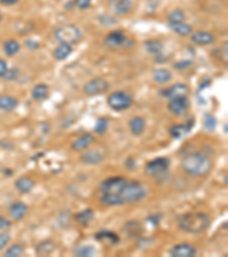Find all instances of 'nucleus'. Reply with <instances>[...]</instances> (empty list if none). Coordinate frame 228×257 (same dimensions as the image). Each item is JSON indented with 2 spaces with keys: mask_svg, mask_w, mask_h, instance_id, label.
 <instances>
[{
  "mask_svg": "<svg viewBox=\"0 0 228 257\" xmlns=\"http://www.w3.org/2000/svg\"><path fill=\"white\" fill-rule=\"evenodd\" d=\"M190 106V101L189 96H179V98L170 99L167 105L169 112L176 115V117H183L184 114H186Z\"/></svg>",
  "mask_w": 228,
  "mask_h": 257,
  "instance_id": "10",
  "label": "nucleus"
},
{
  "mask_svg": "<svg viewBox=\"0 0 228 257\" xmlns=\"http://www.w3.org/2000/svg\"><path fill=\"white\" fill-rule=\"evenodd\" d=\"M7 70H8V64H7V62L5 59L0 57V78H3L5 76Z\"/></svg>",
  "mask_w": 228,
  "mask_h": 257,
  "instance_id": "44",
  "label": "nucleus"
},
{
  "mask_svg": "<svg viewBox=\"0 0 228 257\" xmlns=\"http://www.w3.org/2000/svg\"><path fill=\"white\" fill-rule=\"evenodd\" d=\"M14 185H15V189L20 193H29L36 186V182L29 176H21L15 181Z\"/></svg>",
  "mask_w": 228,
  "mask_h": 257,
  "instance_id": "23",
  "label": "nucleus"
},
{
  "mask_svg": "<svg viewBox=\"0 0 228 257\" xmlns=\"http://www.w3.org/2000/svg\"><path fill=\"white\" fill-rule=\"evenodd\" d=\"M104 45L110 50H130L134 47L135 43L127 37L126 33L121 30H114L104 38Z\"/></svg>",
  "mask_w": 228,
  "mask_h": 257,
  "instance_id": "5",
  "label": "nucleus"
},
{
  "mask_svg": "<svg viewBox=\"0 0 228 257\" xmlns=\"http://www.w3.org/2000/svg\"><path fill=\"white\" fill-rule=\"evenodd\" d=\"M179 229L186 233L200 234L207 231L210 226V217L202 211H190L178 218Z\"/></svg>",
  "mask_w": 228,
  "mask_h": 257,
  "instance_id": "2",
  "label": "nucleus"
},
{
  "mask_svg": "<svg viewBox=\"0 0 228 257\" xmlns=\"http://www.w3.org/2000/svg\"><path fill=\"white\" fill-rule=\"evenodd\" d=\"M193 61H190V59H183V61H179V62H176L174 64V68L176 70H185L187 68H190V66L193 65Z\"/></svg>",
  "mask_w": 228,
  "mask_h": 257,
  "instance_id": "39",
  "label": "nucleus"
},
{
  "mask_svg": "<svg viewBox=\"0 0 228 257\" xmlns=\"http://www.w3.org/2000/svg\"><path fill=\"white\" fill-rule=\"evenodd\" d=\"M55 40L58 44L65 45H76L81 42L82 39V31L75 24H66L57 28L54 32Z\"/></svg>",
  "mask_w": 228,
  "mask_h": 257,
  "instance_id": "4",
  "label": "nucleus"
},
{
  "mask_svg": "<svg viewBox=\"0 0 228 257\" xmlns=\"http://www.w3.org/2000/svg\"><path fill=\"white\" fill-rule=\"evenodd\" d=\"M180 166L190 177H204L213 169V161L207 154L197 151L184 155Z\"/></svg>",
  "mask_w": 228,
  "mask_h": 257,
  "instance_id": "1",
  "label": "nucleus"
},
{
  "mask_svg": "<svg viewBox=\"0 0 228 257\" xmlns=\"http://www.w3.org/2000/svg\"><path fill=\"white\" fill-rule=\"evenodd\" d=\"M110 88H111V85H110L108 80L102 77H96L88 80L87 83L83 85L82 92L83 94L87 96H97L109 92Z\"/></svg>",
  "mask_w": 228,
  "mask_h": 257,
  "instance_id": "9",
  "label": "nucleus"
},
{
  "mask_svg": "<svg viewBox=\"0 0 228 257\" xmlns=\"http://www.w3.org/2000/svg\"><path fill=\"white\" fill-rule=\"evenodd\" d=\"M29 213V207L24 203H21V201H17V203H14L10 205L8 214L9 217L13 219V221H21L22 218H24L27 214Z\"/></svg>",
  "mask_w": 228,
  "mask_h": 257,
  "instance_id": "19",
  "label": "nucleus"
},
{
  "mask_svg": "<svg viewBox=\"0 0 228 257\" xmlns=\"http://www.w3.org/2000/svg\"><path fill=\"white\" fill-rule=\"evenodd\" d=\"M160 218H161L160 215H152V216H151V217H149L147 219H149V222L152 223L153 226H156L160 223V221H161Z\"/></svg>",
  "mask_w": 228,
  "mask_h": 257,
  "instance_id": "46",
  "label": "nucleus"
},
{
  "mask_svg": "<svg viewBox=\"0 0 228 257\" xmlns=\"http://www.w3.org/2000/svg\"><path fill=\"white\" fill-rule=\"evenodd\" d=\"M1 21H2V13L0 12V22H1Z\"/></svg>",
  "mask_w": 228,
  "mask_h": 257,
  "instance_id": "49",
  "label": "nucleus"
},
{
  "mask_svg": "<svg viewBox=\"0 0 228 257\" xmlns=\"http://www.w3.org/2000/svg\"><path fill=\"white\" fill-rule=\"evenodd\" d=\"M220 57H222V61L227 64L228 62V44L227 42L224 43L222 45V48H220Z\"/></svg>",
  "mask_w": 228,
  "mask_h": 257,
  "instance_id": "42",
  "label": "nucleus"
},
{
  "mask_svg": "<svg viewBox=\"0 0 228 257\" xmlns=\"http://www.w3.org/2000/svg\"><path fill=\"white\" fill-rule=\"evenodd\" d=\"M120 197L123 201V205L139 204L145 200V198L147 197V190L141 182L127 181V183L124 185Z\"/></svg>",
  "mask_w": 228,
  "mask_h": 257,
  "instance_id": "3",
  "label": "nucleus"
},
{
  "mask_svg": "<svg viewBox=\"0 0 228 257\" xmlns=\"http://www.w3.org/2000/svg\"><path fill=\"white\" fill-rule=\"evenodd\" d=\"M24 246L22 244H14L5 251L3 256L6 257H20L24 254Z\"/></svg>",
  "mask_w": 228,
  "mask_h": 257,
  "instance_id": "33",
  "label": "nucleus"
},
{
  "mask_svg": "<svg viewBox=\"0 0 228 257\" xmlns=\"http://www.w3.org/2000/svg\"><path fill=\"white\" fill-rule=\"evenodd\" d=\"M10 226H12V222L0 215V231H7Z\"/></svg>",
  "mask_w": 228,
  "mask_h": 257,
  "instance_id": "43",
  "label": "nucleus"
},
{
  "mask_svg": "<svg viewBox=\"0 0 228 257\" xmlns=\"http://www.w3.org/2000/svg\"><path fill=\"white\" fill-rule=\"evenodd\" d=\"M55 249H56V244H55V241L48 239V240H43L40 244L37 245L36 253L37 255L39 256H48L50 254H53Z\"/></svg>",
  "mask_w": 228,
  "mask_h": 257,
  "instance_id": "29",
  "label": "nucleus"
},
{
  "mask_svg": "<svg viewBox=\"0 0 228 257\" xmlns=\"http://www.w3.org/2000/svg\"><path fill=\"white\" fill-rule=\"evenodd\" d=\"M95 239L98 241H105V243H109L110 245H116L119 244L120 241V238L115 232L105 229L98 231V232L95 234Z\"/></svg>",
  "mask_w": 228,
  "mask_h": 257,
  "instance_id": "27",
  "label": "nucleus"
},
{
  "mask_svg": "<svg viewBox=\"0 0 228 257\" xmlns=\"http://www.w3.org/2000/svg\"><path fill=\"white\" fill-rule=\"evenodd\" d=\"M73 1H75L76 7H78L80 10H86L91 6L93 0H73Z\"/></svg>",
  "mask_w": 228,
  "mask_h": 257,
  "instance_id": "41",
  "label": "nucleus"
},
{
  "mask_svg": "<svg viewBox=\"0 0 228 257\" xmlns=\"http://www.w3.org/2000/svg\"><path fill=\"white\" fill-rule=\"evenodd\" d=\"M203 124H204V129H207L208 132H213L216 129L217 126V120L216 117L211 113H204L203 115Z\"/></svg>",
  "mask_w": 228,
  "mask_h": 257,
  "instance_id": "35",
  "label": "nucleus"
},
{
  "mask_svg": "<svg viewBox=\"0 0 228 257\" xmlns=\"http://www.w3.org/2000/svg\"><path fill=\"white\" fill-rule=\"evenodd\" d=\"M20 76V71L18 69H8L5 76H3V79L8 80V81H13L17 79V77Z\"/></svg>",
  "mask_w": 228,
  "mask_h": 257,
  "instance_id": "40",
  "label": "nucleus"
},
{
  "mask_svg": "<svg viewBox=\"0 0 228 257\" xmlns=\"http://www.w3.org/2000/svg\"><path fill=\"white\" fill-rule=\"evenodd\" d=\"M154 244H155V240H154V238H146V237L142 236V237L138 238L137 247H138V249H142V251H144V249L152 247Z\"/></svg>",
  "mask_w": 228,
  "mask_h": 257,
  "instance_id": "37",
  "label": "nucleus"
},
{
  "mask_svg": "<svg viewBox=\"0 0 228 257\" xmlns=\"http://www.w3.org/2000/svg\"><path fill=\"white\" fill-rule=\"evenodd\" d=\"M122 232L129 239H138L144 233V226L137 219H130V221L124 223V225L122 226Z\"/></svg>",
  "mask_w": 228,
  "mask_h": 257,
  "instance_id": "12",
  "label": "nucleus"
},
{
  "mask_svg": "<svg viewBox=\"0 0 228 257\" xmlns=\"http://www.w3.org/2000/svg\"><path fill=\"white\" fill-rule=\"evenodd\" d=\"M49 86L47 84L40 83L37 84L35 87L31 89V98L37 101V102H41V101H45L48 99L49 96Z\"/></svg>",
  "mask_w": 228,
  "mask_h": 257,
  "instance_id": "22",
  "label": "nucleus"
},
{
  "mask_svg": "<svg viewBox=\"0 0 228 257\" xmlns=\"http://www.w3.org/2000/svg\"><path fill=\"white\" fill-rule=\"evenodd\" d=\"M153 80L159 85H167L172 80V73L170 70L165 68L155 69L152 73Z\"/></svg>",
  "mask_w": 228,
  "mask_h": 257,
  "instance_id": "26",
  "label": "nucleus"
},
{
  "mask_svg": "<svg viewBox=\"0 0 228 257\" xmlns=\"http://www.w3.org/2000/svg\"><path fill=\"white\" fill-rule=\"evenodd\" d=\"M108 105L111 107L113 111L121 112V111H126L134 104V99L130 94L123 91H116L111 93L108 96Z\"/></svg>",
  "mask_w": 228,
  "mask_h": 257,
  "instance_id": "6",
  "label": "nucleus"
},
{
  "mask_svg": "<svg viewBox=\"0 0 228 257\" xmlns=\"http://www.w3.org/2000/svg\"><path fill=\"white\" fill-rule=\"evenodd\" d=\"M109 128V120L106 118H98L96 124H95L94 132L97 134V135H103L106 130Z\"/></svg>",
  "mask_w": 228,
  "mask_h": 257,
  "instance_id": "36",
  "label": "nucleus"
},
{
  "mask_svg": "<svg viewBox=\"0 0 228 257\" xmlns=\"http://www.w3.org/2000/svg\"><path fill=\"white\" fill-rule=\"evenodd\" d=\"M95 140H96V137H95L93 134H83V135L78 137V139L71 144V149L76 152L84 151L95 142Z\"/></svg>",
  "mask_w": 228,
  "mask_h": 257,
  "instance_id": "18",
  "label": "nucleus"
},
{
  "mask_svg": "<svg viewBox=\"0 0 228 257\" xmlns=\"http://www.w3.org/2000/svg\"><path fill=\"white\" fill-rule=\"evenodd\" d=\"M197 254V249L190 244H177L169 249L171 257H194Z\"/></svg>",
  "mask_w": 228,
  "mask_h": 257,
  "instance_id": "13",
  "label": "nucleus"
},
{
  "mask_svg": "<svg viewBox=\"0 0 228 257\" xmlns=\"http://www.w3.org/2000/svg\"><path fill=\"white\" fill-rule=\"evenodd\" d=\"M190 42L194 45H197V46H208V45H211L215 43V36L212 35L211 32L209 31H203V30H200V31L192 32V35L190 36Z\"/></svg>",
  "mask_w": 228,
  "mask_h": 257,
  "instance_id": "17",
  "label": "nucleus"
},
{
  "mask_svg": "<svg viewBox=\"0 0 228 257\" xmlns=\"http://www.w3.org/2000/svg\"><path fill=\"white\" fill-rule=\"evenodd\" d=\"M95 253H96V249L90 245L76 246V247L73 249V254L78 257H91L95 255Z\"/></svg>",
  "mask_w": 228,
  "mask_h": 257,
  "instance_id": "32",
  "label": "nucleus"
},
{
  "mask_svg": "<svg viewBox=\"0 0 228 257\" xmlns=\"http://www.w3.org/2000/svg\"><path fill=\"white\" fill-rule=\"evenodd\" d=\"M134 7L132 0H109V8L114 15L124 16L129 14Z\"/></svg>",
  "mask_w": 228,
  "mask_h": 257,
  "instance_id": "11",
  "label": "nucleus"
},
{
  "mask_svg": "<svg viewBox=\"0 0 228 257\" xmlns=\"http://www.w3.org/2000/svg\"><path fill=\"white\" fill-rule=\"evenodd\" d=\"M73 53V46L65 44H58V46L53 51V57L55 61L62 62L69 58L70 55Z\"/></svg>",
  "mask_w": 228,
  "mask_h": 257,
  "instance_id": "24",
  "label": "nucleus"
},
{
  "mask_svg": "<svg viewBox=\"0 0 228 257\" xmlns=\"http://www.w3.org/2000/svg\"><path fill=\"white\" fill-rule=\"evenodd\" d=\"M10 239H12V237H10V233L8 231H2L0 233V251H3L9 245Z\"/></svg>",
  "mask_w": 228,
  "mask_h": 257,
  "instance_id": "38",
  "label": "nucleus"
},
{
  "mask_svg": "<svg viewBox=\"0 0 228 257\" xmlns=\"http://www.w3.org/2000/svg\"><path fill=\"white\" fill-rule=\"evenodd\" d=\"M168 28L175 32L176 35L180 37H190L193 32L192 25L185 23V22H180V23H169Z\"/></svg>",
  "mask_w": 228,
  "mask_h": 257,
  "instance_id": "28",
  "label": "nucleus"
},
{
  "mask_svg": "<svg viewBox=\"0 0 228 257\" xmlns=\"http://www.w3.org/2000/svg\"><path fill=\"white\" fill-rule=\"evenodd\" d=\"M194 127V119L190 118V120H187L185 124H175L169 128V134L172 139L180 140L184 136H186L187 134L190 133V130Z\"/></svg>",
  "mask_w": 228,
  "mask_h": 257,
  "instance_id": "15",
  "label": "nucleus"
},
{
  "mask_svg": "<svg viewBox=\"0 0 228 257\" xmlns=\"http://www.w3.org/2000/svg\"><path fill=\"white\" fill-rule=\"evenodd\" d=\"M186 14L183 9H174L172 12L168 14L169 23H180V22H185Z\"/></svg>",
  "mask_w": 228,
  "mask_h": 257,
  "instance_id": "34",
  "label": "nucleus"
},
{
  "mask_svg": "<svg viewBox=\"0 0 228 257\" xmlns=\"http://www.w3.org/2000/svg\"><path fill=\"white\" fill-rule=\"evenodd\" d=\"M20 1V0H0V3L3 6H14Z\"/></svg>",
  "mask_w": 228,
  "mask_h": 257,
  "instance_id": "48",
  "label": "nucleus"
},
{
  "mask_svg": "<svg viewBox=\"0 0 228 257\" xmlns=\"http://www.w3.org/2000/svg\"><path fill=\"white\" fill-rule=\"evenodd\" d=\"M124 166H126L129 170H135L136 167H137L135 159H132V158H128L126 160V162H124Z\"/></svg>",
  "mask_w": 228,
  "mask_h": 257,
  "instance_id": "45",
  "label": "nucleus"
},
{
  "mask_svg": "<svg viewBox=\"0 0 228 257\" xmlns=\"http://www.w3.org/2000/svg\"><path fill=\"white\" fill-rule=\"evenodd\" d=\"M18 100L12 95H0V111L2 112H13L17 109Z\"/></svg>",
  "mask_w": 228,
  "mask_h": 257,
  "instance_id": "21",
  "label": "nucleus"
},
{
  "mask_svg": "<svg viewBox=\"0 0 228 257\" xmlns=\"http://www.w3.org/2000/svg\"><path fill=\"white\" fill-rule=\"evenodd\" d=\"M25 45H27V47L30 48V50H37V48H39V46H40L39 43H37V42H35V40H31V39L27 40Z\"/></svg>",
  "mask_w": 228,
  "mask_h": 257,
  "instance_id": "47",
  "label": "nucleus"
},
{
  "mask_svg": "<svg viewBox=\"0 0 228 257\" xmlns=\"http://www.w3.org/2000/svg\"><path fill=\"white\" fill-rule=\"evenodd\" d=\"M144 48L147 53L152 54L155 56V55L162 53L164 46H163V43L160 42L159 39H149L144 43Z\"/></svg>",
  "mask_w": 228,
  "mask_h": 257,
  "instance_id": "30",
  "label": "nucleus"
},
{
  "mask_svg": "<svg viewBox=\"0 0 228 257\" xmlns=\"http://www.w3.org/2000/svg\"><path fill=\"white\" fill-rule=\"evenodd\" d=\"M146 129V120L142 115H135L129 120V130L134 136H141Z\"/></svg>",
  "mask_w": 228,
  "mask_h": 257,
  "instance_id": "20",
  "label": "nucleus"
},
{
  "mask_svg": "<svg viewBox=\"0 0 228 257\" xmlns=\"http://www.w3.org/2000/svg\"><path fill=\"white\" fill-rule=\"evenodd\" d=\"M189 93H190L189 86L185 84H182V83L175 84V85H172L171 87L160 91L161 96H163V98L168 99V100L174 99V98H179V96H189Z\"/></svg>",
  "mask_w": 228,
  "mask_h": 257,
  "instance_id": "14",
  "label": "nucleus"
},
{
  "mask_svg": "<svg viewBox=\"0 0 228 257\" xmlns=\"http://www.w3.org/2000/svg\"><path fill=\"white\" fill-rule=\"evenodd\" d=\"M105 155L103 152H101L97 149H91V150H84L83 154L80 155V160L84 163V165H89V166H96L99 163L103 162Z\"/></svg>",
  "mask_w": 228,
  "mask_h": 257,
  "instance_id": "16",
  "label": "nucleus"
},
{
  "mask_svg": "<svg viewBox=\"0 0 228 257\" xmlns=\"http://www.w3.org/2000/svg\"><path fill=\"white\" fill-rule=\"evenodd\" d=\"M2 51L6 56L13 57L21 51V45L15 39H8L7 42H5V44H3Z\"/></svg>",
  "mask_w": 228,
  "mask_h": 257,
  "instance_id": "31",
  "label": "nucleus"
},
{
  "mask_svg": "<svg viewBox=\"0 0 228 257\" xmlns=\"http://www.w3.org/2000/svg\"><path fill=\"white\" fill-rule=\"evenodd\" d=\"M127 181V178H124L122 176H113L106 178V180H104L99 184V193H101V195L120 197Z\"/></svg>",
  "mask_w": 228,
  "mask_h": 257,
  "instance_id": "7",
  "label": "nucleus"
},
{
  "mask_svg": "<svg viewBox=\"0 0 228 257\" xmlns=\"http://www.w3.org/2000/svg\"><path fill=\"white\" fill-rule=\"evenodd\" d=\"M94 217V210L91 208H86V209H82L81 211H79V213L75 215V221L80 226H88L93 222Z\"/></svg>",
  "mask_w": 228,
  "mask_h": 257,
  "instance_id": "25",
  "label": "nucleus"
},
{
  "mask_svg": "<svg viewBox=\"0 0 228 257\" xmlns=\"http://www.w3.org/2000/svg\"><path fill=\"white\" fill-rule=\"evenodd\" d=\"M169 167H170V160L168 158H156L146 163L144 173L150 177L160 178V176H163L168 173Z\"/></svg>",
  "mask_w": 228,
  "mask_h": 257,
  "instance_id": "8",
  "label": "nucleus"
}]
</instances>
